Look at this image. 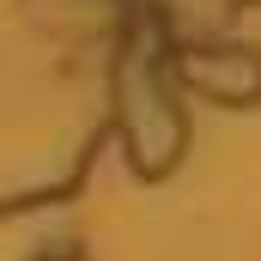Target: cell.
Instances as JSON below:
<instances>
[{"label":"cell","instance_id":"obj_1","mask_svg":"<svg viewBox=\"0 0 261 261\" xmlns=\"http://www.w3.org/2000/svg\"><path fill=\"white\" fill-rule=\"evenodd\" d=\"M182 79L195 91H206V97L243 103V97H261V55L255 49H189Z\"/></svg>","mask_w":261,"mask_h":261}]
</instances>
